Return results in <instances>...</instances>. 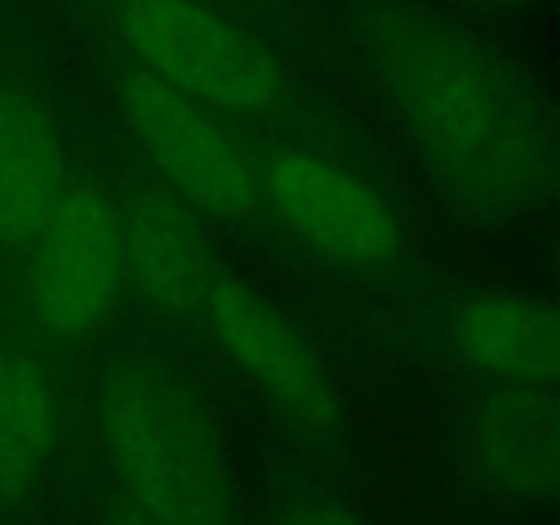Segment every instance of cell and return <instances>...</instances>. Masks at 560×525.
<instances>
[{"mask_svg": "<svg viewBox=\"0 0 560 525\" xmlns=\"http://www.w3.org/2000/svg\"><path fill=\"white\" fill-rule=\"evenodd\" d=\"M350 36L443 197L487 222H514L552 200V120L490 44L410 0H359Z\"/></svg>", "mask_w": 560, "mask_h": 525, "instance_id": "6da1fadb", "label": "cell"}, {"mask_svg": "<svg viewBox=\"0 0 560 525\" xmlns=\"http://www.w3.org/2000/svg\"><path fill=\"white\" fill-rule=\"evenodd\" d=\"M93 408L113 487L148 525H238L222 441L178 372L120 350L98 370Z\"/></svg>", "mask_w": 560, "mask_h": 525, "instance_id": "7a4b0ae2", "label": "cell"}, {"mask_svg": "<svg viewBox=\"0 0 560 525\" xmlns=\"http://www.w3.org/2000/svg\"><path fill=\"white\" fill-rule=\"evenodd\" d=\"M126 58L230 124H290L295 85L268 38L206 0H109Z\"/></svg>", "mask_w": 560, "mask_h": 525, "instance_id": "3957f363", "label": "cell"}, {"mask_svg": "<svg viewBox=\"0 0 560 525\" xmlns=\"http://www.w3.org/2000/svg\"><path fill=\"white\" fill-rule=\"evenodd\" d=\"M262 206L304 249L377 290H405L416 260L392 202L331 153L277 142L257 153Z\"/></svg>", "mask_w": 560, "mask_h": 525, "instance_id": "277c9868", "label": "cell"}, {"mask_svg": "<svg viewBox=\"0 0 560 525\" xmlns=\"http://www.w3.org/2000/svg\"><path fill=\"white\" fill-rule=\"evenodd\" d=\"M113 96L148 170L197 217L255 233L266 228L257 153L230 120L126 55L113 69Z\"/></svg>", "mask_w": 560, "mask_h": 525, "instance_id": "5b68a950", "label": "cell"}, {"mask_svg": "<svg viewBox=\"0 0 560 525\" xmlns=\"http://www.w3.org/2000/svg\"><path fill=\"white\" fill-rule=\"evenodd\" d=\"M42 342L77 348L102 334L126 290L124 241L107 189L74 173L16 271Z\"/></svg>", "mask_w": 560, "mask_h": 525, "instance_id": "8992f818", "label": "cell"}, {"mask_svg": "<svg viewBox=\"0 0 560 525\" xmlns=\"http://www.w3.org/2000/svg\"><path fill=\"white\" fill-rule=\"evenodd\" d=\"M202 328L290 430L310 441L337 435L342 402L331 370L310 334L268 295L219 268Z\"/></svg>", "mask_w": 560, "mask_h": 525, "instance_id": "52a82bcc", "label": "cell"}, {"mask_svg": "<svg viewBox=\"0 0 560 525\" xmlns=\"http://www.w3.org/2000/svg\"><path fill=\"white\" fill-rule=\"evenodd\" d=\"M109 197L124 241L126 288L164 320L202 328V310L219 266L200 217L153 173L124 170Z\"/></svg>", "mask_w": 560, "mask_h": 525, "instance_id": "ba28073f", "label": "cell"}, {"mask_svg": "<svg viewBox=\"0 0 560 525\" xmlns=\"http://www.w3.org/2000/svg\"><path fill=\"white\" fill-rule=\"evenodd\" d=\"M74 178L63 131L47 98L0 77V266L20 271Z\"/></svg>", "mask_w": 560, "mask_h": 525, "instance_id": "9c48e42d", "label": "cell"}, {"mask_svg": "<svg viewBox=\"0 0 560 525\" xmlns=\"http://www.w3.org/2000/svg\"><path fill=\"white\" fill-rule=\"evenodd\" d=\"M454 361L498 388H556L560 323L552 304L509 290H476L443 317Z\"/></svg>", "mask_w": 560, "mask_h": 525, "instance_id": "30bf717a", "label": "cell"}, {"mask_svg": "<svg viewBox=\"0 0 560 525\" xmlns=\"http://www.w3.org/2000/svg\"><path fill=\"white\" fill-rule=\"evenodd\" d=\"M60 443V388L42 339L0 317V517L38 498Z\"/></svg>", "mask_w": 560, "mask_h": 525, "instance_id": "8fae6325", "label": "cell"}, {"mask_svg": "<svg viewBox=\"0 0 560 525\" xmlns=\"http://www.w3.org/2000/svg\"><path fill=\"white\" fill-rule=\"evenodd\" d=\"M556 388L490 386L468 419L474 470L495 495L512 503H545L558 487Z\"/></svg>", "mask_w": 560, "mask_h": 525, "instance_id": "7c38bea8", "label": "cell"}, {"mask_svg": "<svg viewBox=\"0 0 560 525\" xmlns=\"http://www.w3.org/2000/svg\"><path fill=\"white\" fill-rule=\"evenodd\" d=\"M271 525H370L359 509L337 498H306L290 503Z\"/></svg>", "mask_w": 560, "mask_h": 525, "instance_id": "4fadbf2b", "label": "cell"}, {"mask_svg": "<svg viewBox=\"0 0 560 525\" xmlns=\"http://www.w3.org/2000/svg\"><path fill=\"white\" fill-rule=\"evenodd\" d=\"M98 525H148V523L140 517V512H137V509L131 506V503L113 487V490L107 492V501H104L102 523Z\"/></svg>", "mask_w": 560, "mask_h": 525, "instance_id": "5bb4252c", "label": "cell"}, {"mask_svg": "<svg viewBox=\"0 0 560 525\" xmlns=\"http://www.w3.org/2000/svg\"><path fill=\"white\" fill-rule=\"evenodd\" d=\"M457 3L498 16H525L539 9L541 0H457Z\"/></svg>", "mask_w": 560, "mask_h": 525, "instance_id": "9a60e30c", "label": "cell"}]
</instances>
